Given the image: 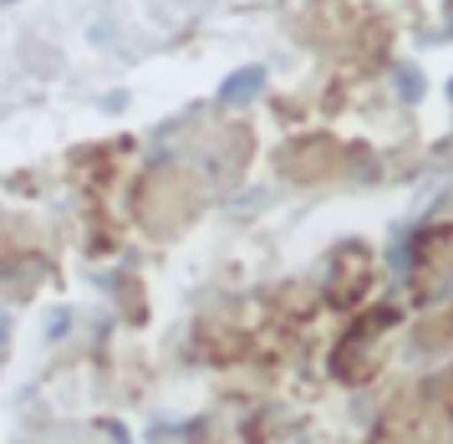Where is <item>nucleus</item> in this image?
Wrapping results in <instances>:
<instances>
[{
    "label": "nucleus",
    "mask_w": 453,
    "mask_h": 444,
    "mask_svg": "<svg viewBox=\"0 0 453 444\" xmlns=\"http://www.w3.org/2000/svg\"><path fill=\"white\" fill-rule=\"evenodd\" d=\"M4 4H13V0H4Z\"/></svg>",
    "instance_id": "obj_3"
},
{
    "label": "nucleus",
    "mask_w": 453,
    "mask_h": 444,
    "mask_svg": "<svg viewBox=\"0 0 453 444\" xmlns=\"http://www.w3.org/2000/svg\"><path fill=\"white\" fill-rule=\"evenodd\" d=\"M395 89H398V95H402L404 102H418L427 85H424L421 69H414V66H402L398 75H395Z\"/></svg>",
    "instance_id": "obj_2"
},
{
    "label": "nucleus",
    "mask_w": 453,
    "mask_h": 444,
    "mask_svg": "<svg viewBox=\"0 0 453 444\" xmlns=\"http://www.w3.org/2000/svg\"><path fill=\"white\" fill-rule=\"evenodd\" d=\"M261 89H265V69H261V66H245V69L232 73L226 82H222L219 98L228 105H245V102H251Z\"/></svg>",
    "instance_id": "obj_1"
}]
</instances>
